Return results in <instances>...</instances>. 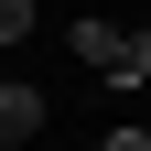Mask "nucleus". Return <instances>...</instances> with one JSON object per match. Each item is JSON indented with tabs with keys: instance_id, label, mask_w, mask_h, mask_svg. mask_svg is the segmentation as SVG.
I'll list each match as a JSON object with an SVG mask.
<instances>
[{
	"instance_id": "nucleus-1",
	"label": "nucleus",
	"mask_w": 151,
	"mask_h": 151,
	"mask_svg": "<svg viewBox=\"0 0 151 151\" xmlns=\"http://www.w3.org/2000/svg\"><path fill=\"white\" fill-rule=\"evenodd\" d=\"M32 129H43V86L32 76H0V151H32Z\"/></svg>"
},
{
	"instance_id": "nucleus-2",
	"label": "nucleus",
	"mask_w": 151,
	"mask_h": 151,
	"mask_svg": "<svg viewBox=\"0 0 151 151\" xmlns=\"http://www.w3.org/2000/svg\"><path fill=\"white\" fill-rule=\"evenodd\" d=\"M108 86H151V32H119V54H108Z\"/></svg>"
},
{
	"instance_id": "nucleus-3",
	"label": "nucleus",
	"mask_w": 151,
	"mask_h": 151,
	"mask_svg": "<svg viewBox=\"0 0 151 151\" xmlns=\"http://www.w3.org/2000/svg\"><path fill=\"white\" fill-rule=\"evenodd\" d=\"M108 54H119V22H76V65L108 76Z\"/></svg>"
},
{
	"instance_id": "nucleus-4",
	"label": "nucleus",
	"mask_w": 151,
	"mask_h": 151,
	"mask_svg": "<svg viewBox=\"0 0 151 151\" xmlns=\"http://www.w3.org/2000/svg\"><path fill=\"white\" fill-rule=\"evenodd\" d=\"M32 22H43V0H0V54H11V43H32Z\"/></svg>"
},
{
	"instance_id": "nucleus-5",
	"label": "nucleus",
	"mask_w": 151,
	"mask_h": 151,
	"mask_svg": "<svg viewBox=\"0 0 151 151\" xmlns=\"http://www.w3.org/2000/svg\"><path fill=\"white\" fill-rule=\"evenodd\" d=\"M97 151H151V129H108V140H97Z\"/></svg>"
},
{
	"instance_id": "nucleus-6",
	"label": "nucleus",
	"mask_w": 151,
	"mask_h": 151,
	"mask_svg": "<svg viewBox=\"0 0 151 151\" xmlns=\"http://www.w3.org/2000/svg\"><path fill=\"white\" fill-rule=\"evenodd\" d=\"M140 32H151V22H140Z\"/></svg>"
}]
</instances>
